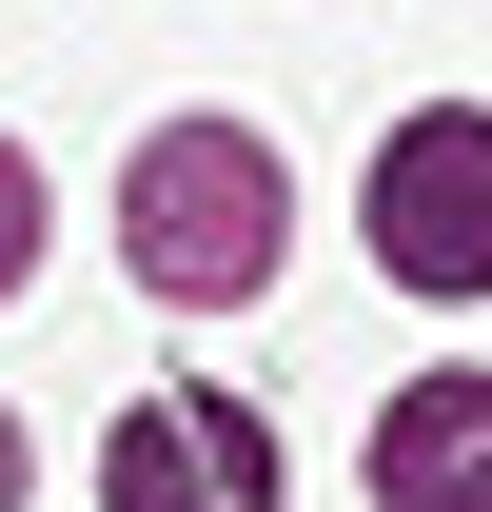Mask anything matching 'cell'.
<instances>
[{"label": "cell", "mask_w": 492, "mask_h": 512, "mask_svg": "<svg viewBox=\"0 0 492 512\" xmlns=\"http://www.w3.org/2000/svg\"><path fill=\"white\" fill-rule=\"evenodd\" d=\"M276 237H296V178H276V138L237 119H158L119 178V256L158 276V296H256L276 276Z\"/></svg>", "instance_id": "obj_1"}, {"label": "cell", "mask_w": 492, "mask_h": 512, "mask_svg": "<svg viewBox=\"0 0 492 512\" xmlns=\"http://www.w3.org/2000/svg\"><path fill=\"white\" fill-rule=\"evenodd\" d=\"M374 256L414 296H492V119L473 99H433V119L374 138Z\"/></svg>", "instance_id": "obj_2"}, {"label": "cell", "mask_w": 492, "mask_h": 512, "mask_svg": "<svg viewBox=\"0 0 492 512\" xmlns=\"http://www.w3.org/2000/svg\"><path fill=\"white\" fill-rule=\"evenodd\" d=\"M99 512H276V434L237 394H138L99 434Z\"/></svg>", "instance_id": "obj_3"}, {"label": "cell", "mask_w": 492, "mask_h": 512, "mask_svg": "<svg viewBox=\"0 0 492 512\" xmlns=\"http://www.w3.org/2000/svg\"><path fill=\"white\" fill-rule=\"evenodd\" d=\"M374 512H492V375H414L374 414Z\"/></svg>", "instance_id": "obj_4"}, {"label": "cell", "mask_w": 492, "mask_h": 512, "mask_svg": "<svg viewBox=\"0 0 492 512\" xmlns=\"http://www.w3.org/2000/svg\"><path fill=\"white\" fill-rule=\"evenodd\" d=\"M20 256H40V158L0 138V296H20Z\"/></svg>", "instance_id": "obj_5"}, {"label": "cell", "mask_w": 492, "mask_h": 512, "mask_svg": "<svg viewBox=\"0 0 492 512\" xmlns=\"http://www.w3.org/2000/svg\"><path fill=\"white\" fill-rule=\"evenodd\" d=\"M0 512H20V414H0Z\"/></svg>", "instance_id": "obj_6"}]
</instances>
